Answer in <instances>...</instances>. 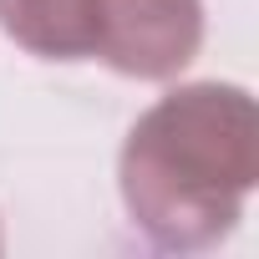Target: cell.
Here are the masks:
<instances>
[{
  "instance_id": "6da1fadb",
  "label": "cell",
  "mask_w": 259,
  "mask_h": 259,
  "mask_svg": "<svg viewBox=\"0 0 259 259\" xmlns=\"http://www.w3.org/2000/svg\"><path fill=\"white\" fill-rule=\"evenodd\" d=\"M259 183V112L234 81H188L158 97L122 143L117 188L133 229L168 254L213 249Z\"/></svg>"
},
{
  "instance_id": "7a4b0ae2",
  "label": "cell",
  "mask_w": 259,
  "mask_h": 259,
  "mask_svg": "<svg viewBox=\"0 0 259 259\" xmlns=\"http://www.w3.org/2000/svg\"><path fill=\"white\" fill-rule=\"evenodd\" d=\"M203 46V0H97L92 56L122 76L168 81Z\"/></svg>"
},
{
  "instance_id": "277c9868",
  "label": "cell",
  "mask_w": 259,
  "mask_h": 259,
  "mask_svg": "<svg viewBox=\"0 0 259 259\" xmlns=\"http://www.w3.org/2000/svg\"><path fill=\"white\" fill-rule=\"evenodd\" d=\"M0 244H6V239H0Z\"/></svg>"
},
{
  "instance_id": "3957f363",
  "label": "cell",
  "mask_w": 259,
  "mask_h": 259,
  "mask_svg": "<svg viewBox=\"0 0 259 259\" xmlns=\"http://www.w3.org/2000/svg\"><path fill=\"white\" fill-rule=\"evenodd\" d=\"M0 31L31 56L87 61L97 41V0H0Z\"/></svg>"
}]
</instances>
